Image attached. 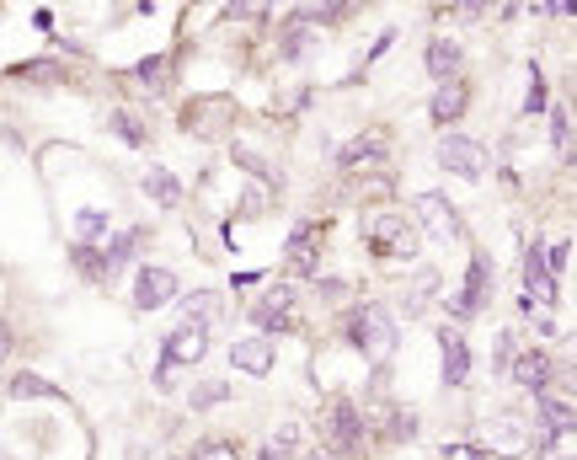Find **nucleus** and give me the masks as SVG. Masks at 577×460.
Wrapping results in <instances>:
<instances>
[{"label": "nucleus", "instance_id": "13", "mask_svg": "<svg viewBox=\"0 0 577 460\" xmlns=\"http://www.w3.org/2000/svg\"><path fill=\"white\" fill-rule=\"evenodd\" d=\"M230 364L246 370V375H268L273 370V343L268 337H241V343L230 348Z\"/></svg>", "mask_w": 577, "mask_h": 460}, {"label": "nucleus", "instance_id": "1", "mask_svg": "<svg viewBox=\"0 0 577 460\" xmlns=\"http://www.w3.org/2000/svg\"><path fill=\"white\" fill-rule=\"evenodd\" d=\"M348 337H353V348L369 364H385L396 354V321H391L385 305H358V311L348 316Z\"/></svg>", "mask_w": 577, "mask_h": 460}, {"label": "nucleus", "instance_id": "12", "mask_svg": "<svg viewBox=\"0 0 577 460\" xmlns=\"http://www.w3.org/2000/svg\"><path fill=\"white\" fill-rule=\"evenodd\" d=\"M460 65H465L460 43H449V38H433V43H428V75H433L439 86H455V81H460Z\"/></svg>", "mask_w": 577, "mask_h": 460}, {"label": "nucleus", "instance_id": "17", "mask_svg": "<svg viewBox=\"0 0 577 460\" xmlns=\"http://www.w3.org/2000/svg\"><path fill=\"white\" fill-rule=\"evenodd\" d=\"M551 370H556V364L545 359V354H519V364H513V380H519L524 391H540V396H545V386H551Z\"/></svg>", "mask_w": 577, "mask_h": 460}, {"label": "nucleus", "instance_id": "26", "mask_svg": "<svg viewBox=\"0 0 577 460\" xmlns=\"http://www.w3.org/2000/svg\"><path fill=\"white\" fill-rule=\"evenodd\" d=\"M551 140H556V150L567 161H577V145H572V124H567V113H551Z\"/></svg>", "mask_w": 577, "mask_h": 460}, {"label": "nucleus", "instance_id": "2", "mask_svg": "<svg viewBox=\"0 0 577 460\" xmlns=\"http://www.w3.org/2000/svg\"><path fill=\"white\" fill-rule=\"evenodd\" d=\"M316 428H321V444H332V450H348V455L364 450V412H358L348 396H332V402L321 407Z\"/></svg>", "mask_w": 577, "mask_h": 460}, {"label": "nucleus", "instance_id": "10", "mask_svg": "<svg viewBox=\"0 0 577 460\" xmlns=\"http://www.w3.org/2000/svg\"><path fill=\"white\" fill-rule=\"evenodd\" d=\"M171 295H177V279H171L166 268H139V284H134L139 311H155V305H166Z\"/></svg>", "mask_w": 577, "mask_h": 460}, {"label": "nucleus", "instance_id": "35", "mask_svg": "<svg viewBox=\"0 0 577 460\" xmlns=\"http://www.w3.org/2000/svg\"><path fill=\"white\" fill-rule=\"evenodd\" d=\"M305 460H358V455H348V450H332V444H321V450H310Z\"/></svg>", "mask_w": 577, "mask_h": 460}, {"label": "nucleus", "instance_id": "34", "mask_svg": "<svg viewBox=\"0 0 577 460\" xmlns=\"http://www.w3.org/2000/svg\"><path fill=\"white\" fill-rule=\"evenodd\" d=\"M17 75H27V81H59V70L43 65V59H38V65H17Z\"/></svg>", "mask_w": 577, "mask_h": 460}, {"label": "nucleus", "instance_id": "14", "mask_svg": "<svg viewBox=\"0 0 577 460\" xmlns=\"http://www.w3.org/2000/svg\"><path fill=\"white\" fill-rule=\"evenodd\" d=\"M289 311H294V289H289V284H273V289H268V300H257L252 321L273 332V327H284V321H289Z\"/></svg>", "mask_w": 577, "mask_h": 460}, {"label": "nucleus", "instance_id": "37", "mask_svg": "<svg viewBox=\"0 0 577 460\" xmlns=\"http://www.w3.org/2000/svg\"><path fill=\"white\" fill-rule=\"evenodd\" d=\"M182 460H193V455H182Z\"/></svg>", "mask_w": 577, "mask_h": 460}, {"label": "nucleus", "instance_id": "11", "mask_svg": "<svg viewBox=\"0 0 577 460\" xmlns=\"http://www.w3.org/2000/svg\"><path fill=\"white\" fill-rule=\"evenodd\" d=\"M316 252H321V230L300 225V230H294V241L284 247V273H316Z\"/></svg>", "mask_w": 577, "mask_h": 460}, {"label": "nucleus", "instance_id": "7", "mask_svg": "<svg viewBox=\"0 0 577 460\" xmlns=\"http://www.w3.org/2000/svg\"><path fill=\"white\" fill-rule=\"evenodd\" d=\"M204 354H209V327H193V321L171 327V337H166V364H198Z\"/></svg>", "mask_w": 577, "mask_h": 460}, {"label": "nucleus", "instance_id": "8", "mask_svg": "<svg viewBox=\"0 0 577 460\" xmlns=\"http://www.w3.org/2000/svg\"><path fill=\"white\" fill-rule=\"evenodd\" d=\"M487 289H492V263L487 257H471V273H465V289L455 295V316H476L481 305H487Z\"/></svg>", "mask_w": 577, "mask_h": 460}, {"label": "nucleus", "instance_id": "22", "mask_svg": "<svg viewBox=\"0 0 577 460\" xmlns=\"http://www.w3.org/2000/svg\"><path fill=\"white\" fill-rule=\"evenodd\" d=\"M487 439L497 444V450H519V444H524L529 434H524V423H519V418H513V412H508L503 423H492V428H487Z\"/></svg>", "mask_w": 577, "mask_h": 460}, {"label": "nucleus", "instance_id": "15", "mask_svg": "<svg viewBox=\"0 0 577 460\" xmlns=\"http://www.w3.org/2000/svg\"><path fill=\"white\" fill-rule=\"evenodd\" d=\"M439 343H444V386H460L465 375H471V348H465V337L460 332H439Z\"/></svg>", "mask_w": 577, "mask_h": 460}, {"label": "nucleus", "instance_id": "4", "mask_svg": "<svg viewBox=\"0 0 577 460\" xmlns=\"http://www.w3.org/2000/svg\"><path fill=\"white\" fill-rule=\"evenodd\" d=\"M439 166L455 177H487V150L476 140H465V134H444L439 140Z\"/></svg>", "mask_w": 577, "mask_h": 460}, {"label": "nucleus", "instance_id": "21", "mask_svg": "<svg viewBox=\"0 0 577 460\" xmlns=\"http://www.w3.org/2000/svg\"><path fill=\"white\" fill-rule=\"evenodd\" d=\"M433 295H439V273H433V268H417V279L407 284V311H423Z\"/></svg>", "mask_w": 577, "mask_h": 460}, {"label": "nucleus", "instance_id": "18", "mask_svg": "<svg viewBox=\"0 0 577 460\" xmlns=\"http://www.w3.org/2000/svg\"><path fill=\"white\" fill-rule=\"evenodd\" d=\"M187 321H193V327H214V321H225V300L209 295V289L187 295Z\"/></svg>", "mask_w": 577, "mask_h": 460}, {"label": "nucleus", "instance_id": "27", "mask_svg": "<svg viewBox=\"0 0 577 460\" xmlns=\"http://www.w3.org/2000/svg\"><path fill=\"white\" fill-rule=\"evenodd\" d=\"M113 129H118V134H123V140H129V145H145V124H139L134 113H123V107L113 113Z\"/></svg>", "mask_w": 577, "mask_h": 460}, {"label": "nucleus", "instance_id": "20", "mask_svg": "<svg viewBox=\"0 0 577 460\" xmlns=\"http://www.w3.org/2000/svg\"><path fill=\"white\" fill-rule=\"evenodd\" d=\"M145 193L155 198V204H177V198H182V188H177V177H171L166 172V166H155V172H145Z\"/></svg>", "mask_w": 577, "mask_h": 460}, {"label": "nucleus", "instance_id": "9", "mask_svg": "<svg viewBox=\"0 0 577 460\" xmlns=\"http://www.w3.org/2000/svg\"><path fill=\"white\" fill-rule=\"evenodd\" d=\"M182 129L198 134V140H214V134H225V129H230L225 102H193V107L182 113Z\"/></svg>", "mask_w": 577, "mask_h": 460}, {"label": "nucleus", "instance_id": "28", "mask_svg": "<svg viewBox=\"0 0 577 460\" xmlns=\"http://www.w3.org/2000/svg\"><path fill=\"white\" fill-rule=\"evenodd\" d=\"M11 396H59L49 380H38V375H17L11 380Z\"/></svg>", "mask_w": 577, "mask_h": 460}, {"label": "nucleus", "instance_id": "19", "mask_svg": "<svg viewBox=\"0 0 577 460\" xmlns=\"http://www.w3.org/2000/svg\"><path fill=\"white\" fill-rule=\"evenodd\" d=\"M460 107H465V86H439V97H433V124H455L460 118Z\"/></svg>", "mask_w": 577, "mask_h": 460}, {"label": "nucleus", "instance_id": "5", "mask_svg": "<svg viewBox=\"0 0 577 460\" xmlns=\"http://www.w3.org/2000/svg\"><path fill=\"white\" fill-rule=\"evenodd\" d=\"M417 220H423L428 236L444 241V247H455V241L465 236V230H460V214L444 204V193H417Z\"/></svg>", "mask_w": 577, "mask_h": 460}, {"label": "nucleus", "instance_id": "30", "mask_svg": "<svg viewBox=\"0 0 577 460\" xmlns=\"http://www.w3.org/2000/svg\"><path fill=\"white\" fill-rule=\"evenodd\" d=\"M70 257H75V268H81L86 279H102L107 263H97V257H91V247H70Z\"/></svg>", "mask_w": 577, "mask_h": 460}, {"label": "nucleus", "instance_id": "3", "mask_svg": "<svg viewBox=\"0 0 577 460\" xmlns=\"http://www.w3.org/2000/svg\"><path fill=\"white\" fill-rule=\"evenodd\" d=\"M364 241H369V252H374V257H396V263L417 252V230L401 220V214H391V209L364 214Z\"/></svg>", "mask_w": 577, "mask_h": 460}, {"label": "nucleus", "instance_id": "16", "mask_svg": "<svg viewBox=\"0 0 577 460\" xmlns=\"http://www.w3.org/2000/svg\"><path fill=\"white\" fill-rule=\"evenodd\" d=\"M524 284H529V295H540L545 305L556 300V268H551V257H540V247H529V263H524Z\"/></svg>", "mask_w": 577, "mask_h": 460}, {"label": "nucleus", "instance_id": "36", "mask_svg": "<svg viewBox=\"0 0 577 460\" xmlns=\"http://www.w3.org/2000/svg\"><path fill=\"white\" fill-rule=\"evenodd\" d=\"M572 102H577V75H572Z\"/></svg>", "mask_w": 577, "mask_h": 460}, {"label": "nucleus", "instance_id": "23", "mask_svg": "<svg viewBox=\"0 0 577 460\" xmlns=\"http://www.w3.org/2000/svg\"><path fill=\"white\" fill-rule=\"evenodd\" d=\"M139 241H145V236H113V241H107V252H102V263H107V273L129 263V257L139 252Z\"/></svg>", "mask_w": 577, "mask_h": 460}, {"label": "nucleus", "instance_id": "24", "mask_svg": "<svg viewBox=\"0 0 577 460\" xmlns=\"http://www.w3.org/2000/svg\"><path fill=\"white\" fill-rule=\"evenodd\" d=\"M380 150H385V140H380V134H369V140H353V145H348V156H342V166H364V161H380Z\"/></svg>", "mask_w": 577, "mask_h": 460}, {"label": "nucleus", "instance_id": "25", "mask_svg": "<svg viewBox=\"0 0 577 460\" xmlns=\"http://www.w3.org/2000/svg\"><path fill=\"white\" fill-rule=\"evenodd\" d=\"M139 86L166 91V86H171V65H166V59H145V65H139Z\"/></svg>", "mask_w": 577, "mask_h": 460}, {"label": "nucleus", "instance_id": "6", "mask_svg": "<svg viewBox=\"0 0 577 460\" xmlns=\"http://www.w3.org/2000/svg\"><path fill=\"white\" fill-rule=\"evenodd\" d=\"M572 428H577V412H572L567 402L540 396V407H535V439H540V450H551L561 434H572Z\"/></svg>", "mask_w": 577, "mask_h": 460}, {"label": "nucleus", "instance_id": "29", "mask_svg": "<svg viewBox=\"0 0 577 460\" xmlns=\"http://www.w3.org/2000/svg\"><path fill=\"white\" fill-rule=\"evenodd\" d=\"M230 386H220V380H209V386H198L193 391V407H214V402H225Z\"/></svg>", "mask_w": 577, "mask_h": 460}, {"label": "nucleus", "instance_id": "33", "mask_svg": "<svg viewBox=\"0 0 577 460\" xmlns=\"http://www.w3.org/2000/svg\"><path fill=\"white\" fill-rule=\"evenodd\" d=\"M193 460H241L236 444H204V450H193Z\"/></svg>", "mask_w": 577, "mask_h": 460}, {"label": "nucleus", "instance_id": "31", "mask_svg": "<svg viewBox=\"0 0 577 460\" xmlns=\"http://www.w3.org/2000/svg\"><path fill=\"white\" fill-rule=\"evenodd\" d=\"M305 43H310V33H305V17H294V22H289V33H284V54H300Z\"/></svg>", "mask_w": 577, "mask_h": 460}, {"label": "nucleus", "instance_id": "32", "mask_svg": "<svg viewBox=\"0 0 577 460\" xmlns=\"http://www.w3.org/2000/svg\"><path fill=\"white\" fill-rule=\"evenodd\" d=\"M524 113H529V118H540V113H545V81H540V75H535V81H529V97H524Z\"/></svg>", "mask_w": 577, "mask_h": 460}]
</instances>
